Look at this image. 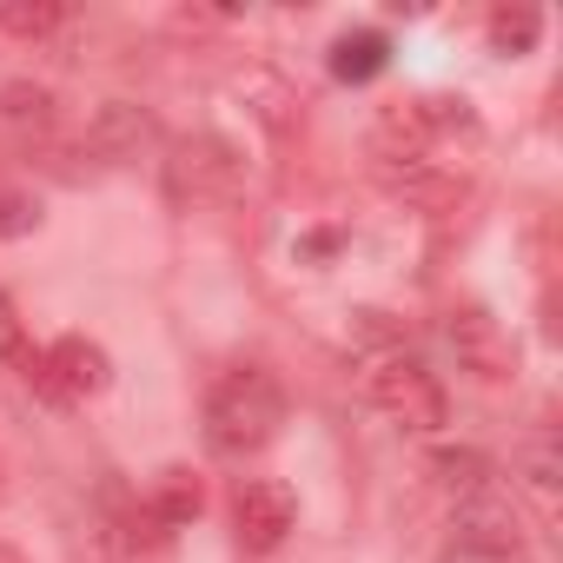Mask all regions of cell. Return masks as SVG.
<instances>
[{
  "instance_id": "cell-14",
  "label": "cell",
  "mask_w": 563,
  "mask_h": 563,
  "mask_svg": "<svg viewBox=\"0 0 563 563\" xmlns=\"http://www.w3.org/2000/svg\"><path fill=\"white\" fill-rule=\"evenodd\" d=\"M0 120H8L14 133H54V93L34 87V80L0 87Z\"/></svg>"
},
{
  "instance_id": "cell-9",
  "label": "cell",
  "mask_w": 563,
  "mask_h": 563,
  "mask_svg": "<svg viewBox=\"0 0 563 563\" xmlns=\"http://www.w3.org/2000/svg\"><path fill=\"white\" fill-rule=\"evenodd\" d=\"M457 530H464L457 543H471V550H523V517L497 484L457 497Z\"/></svg>"
},
{
  "instance_id": "cell-11",
  "label": "cell",
  "mask_w": 563,
  "mask_h": 563,
  "mask_svg": "<svg viewBox=\"0 0 563 563\" xmlns=\"http://www.w3.org/2000/svg\"><path fill=\"white\" fill-rule=\"evenodd\" d=\"M146 510H153V523H159V530H186V523L206 510V484H199L186 464H173V471H159V484H153Z\"/></svg>"
},
{
  "instance_id": "cell-10",
  "label": "cell",
  "mask_w": 563,
  "mask_h": 563,
  "mask_svg": "<svg viewBox=\"0 0 563 563\" xmlns=\"http://www.w3.org/2000/svg\"><path fill=\"white\" fill-rule=\"evenodd\" d=\"M385 67H391V41H385L378 27H358V34H339V41H332V80L365 87V80H378Z\"/></svg>"
},
{
  "instance_id": "cell-7",
  "label": "cell",
  "mask_w": 563,
  "mask_h": 563,
  "mask_svg": "<svg viewBox=\"0 0 563 563\" xmlns=\"http://www.w3.org/2000/svg\"><path fill=\"white\" fill-rule=\"evenodd\" d=\"M444 339H451L457 365H464L471 378H484V385H504V378L517 372V345H510V332H504L484 306H457V312L444 319Z\"/></svg>"
},
{
  "instance_id": "cell-4",
  "label": "cell",
  "mask_w": 563,
  "mask_h": 563,
  "mask_svg": "<svg viewBox=\"0 0 563 563\" xmlns=\"http://www.w3.org/2000/svg\"><path fill=\"white\" fill-rule=\"evenodd\" d=\"M27 378H34V391H41L47 405H80V398H100V391H107L113 365H107V352H100L93 339L67 332V339H54L47 352L27 358Z\"/></svg>"
},
{
  "instance_id": "cell-19",
  "label": "cell",
  "mask_w": 563,
  "mask_h": 563,
  "mask_svg": "<svg viewBox=\"0 0 563 563\" xmlns=\"http://www.w3.org/2000/svg\"><path fill=\"white\" fill-rule=\"evenodd\" d=\"M0 563H27V550H14V543H0Z\"/></svg>"
},
{
  "instance_id": "cell-18",
  "label": "cell",
  "mask_w": 563,
  "mask_h": 563,
  "mask_svg": "<svg viewBox=\"0 0 563 563\" xmlns=\"http://www.w3.org/2000/svg\"><path fill=\"white\" fill-rule=\"evenodd\" d=\"M444 563H523V550H471V543H457V550H444Z\"/></svg>"
},
{
  "instance_id": "cell-20",
  "label": "cell",
  "mask_w": 563,
  "mask_h": 563,
  "mask_svg": "<svg viewBox=\"0 0 563 563\" xmlns=\"http://www.w3.org/2000/svg\"><path fill=\"white\" fill-rule=\"evenodd\" d=\"M8 490H14V477H8V457H0V504H8Z\"/></svg>"
},
{
  "instance_id": "cell-15",
  "label": "cell",
  "mask_w": 563,
  "mask_h": 563,
  "mask_svg": "<svg viewBox=\"0 0 563 563\" xmlns=\"http://www.w3.org/2000/svg\"><path fill=\"white\" fill-rule=\"evenodd\" d=\"M537 41H543V14H537V8H497V14H490V47H497L504 60L530 54Z\"/></svg>"
},
{
  "instance_id": "cell-12",
  "label": "cell",
  "mask_w": 563,
  "mask_h": 563,
  "mask_svg": "<svg viewBox=\"0 0 563 563\" xmlns=\"http://www.w3.org/2000/svg\"><path fill=\"white\" fill-rule=\"evenodd\" d=\"M60 27H67L60 0H0V34L14 41H54Z\"/></svg>"
},
{
  "instance_id": "cell-2",
  "label": "cell",
  "mask_w": 563,
  "mask_h": 563,
  "mask_svg": "<svg viewBox=\"0 0 563 563\" xmlns=\"http://www.w3.org/2000/svg\"><path fill=\"white\" fill-rule=\"evenodd\" d=\"M365 398H372L391 424H405V431H418V438H438L444 418H451V398H444L438 372H424V365L405 358V352L372 358V372H365Z\"/></svg>"
},
{
  "instance_id": "cell-6",
  "label": "cell",
  "mask_w": 563,
  "mask_h": 563,
  "mask_svg": "<svg viewBox=\"0 0 563 563\" xmlns=\"http://www.w3.org/2000/svg\"><path fill=\"white\" fill-rule=\"evenodd\" d=\"M438 146V107L431 100H391L378 107V126H372V159L385 173H405V166H424Z\"/></svg>"
},
{
  "instance_id": "cell-17",
  "label": "cell",
  "mask_w": 563,
  "mask_h": 563,
  "mask_svg": "<svg viewBox=\"0 0 563 563\" xmlns=\"http://www.w3.org/2000/svg\"><path fill=\"white\" fill-rule=\"evenodd\" d=\"M27 232H41V199L0 192V239H27Z\"/></svg>"
},
{
  "instance_id": "cell-16",
  "label": "cell",
  "mask_w": 563,
  "mask_h": 563,
  "mask_svg": "<svg viewBox=\"0 0 563 563\" xmlns=\"http://www.w3.org/2000/svg\"><path fill=\"white\" fill-rule=\"evenodd\" d=\"M523 490L537 497V517H556V444L550 438H537L530 451H523Z\"/></svg>"
},
{
  "instance_id": "cell-5",
  "label": "cell",
  "mask_w": 563,
  "mask_h": 563,
  "mask_svg": "<svg viewBox=\"0 0 563 563\" xmlns=\"http://www.w3.org/2000/svg\"><path fill=\"white\" fill-rule=\"evenodd\" d=\"M292 523H299V497L278 477H245L232 490V530L245 550H278L292 537Z\"/></svg>"
},
{
  "instance_id": "cell-8",
  "label": "cell",
  "mask_w": 563,
  "mask_h": 563,
  "mask_svg": "<svg viewBox=\"0 0 563 563\" xmlns=\"http://www.w3.org/2000/svg\"><path fill=\"white\" fill-rule=\"evenodd\" d=\"M153 146H159V120H153L146 107H133V100H107V107L87 120V153L107 159V166H126V159H140V153H153Z\"/></svg>"
},
{
  "instance_id": "cell-3",
  "label": "cell",
  "mask_w": 563,
  "mask_h": 563,
  "mask_svg": "<svg viewBox=\"0 0 563 563\" xmlns=\"http://www.w3.org/2000/svg\"><path fill=\"white\" fill-rule=\"evenodd\" d=\"M166 192L192 212V206H225L239 192V153L219 140V133H192L173 146L166 159Z\"/></svg>"
},
{
  "instance_id": "cell-13",
  "label": "cell",
  "mask_w": 563,
  "mask_h": 563,
  "mask_svg": "<svg viewBox=\"0 0 563 563\" xmlns=\"http://www.w3.org/2000/svg\"><path fill=\"white\" fill-rule=\"evenodd\" d=\"M431 471H438V484H444L451 497H471V490H484V484H497V471H490V457H484V451H471V444H444V451L431 457Z\"/></svg>"
},
{
  "instance_id": "cell-1",
  "label": "cell",
  "mask_w": 563,
  "mask_h": 563,
  "mask_svg": "<svg viewBox=\"0 0 563 563\" xmlns=\"http://www.w3.org/2000/svg\"><path fill=\"white\" fill-rule=\"evenodd\" d=\"M286 424V391L265 365H232L206 398V444L219 457H252Z\"/></svg>"
}]
</instances>
